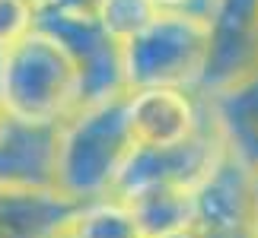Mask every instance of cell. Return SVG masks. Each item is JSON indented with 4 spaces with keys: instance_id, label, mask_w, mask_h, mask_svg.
<instances>
[{
    "instance_id": "1",
    "label": "cell",
    "mask_w": 258,
    "mask_h": 238,
    "mask_svg": "<svg viewBox=\"0 0 258 238\" xmlns=\"http://www.w3.org/2000/svg\"><path fill=\"white\" fill-rule=\"evenodd\" d=\"M137 150L127 124V92L83 105L61 124L54 187L74 203L112 197Z\"/></svg>"
},
{
    "instance_id": "2",
    "label": "cell",
    "mask_w": 258,
    "mask_h": 238,
    "mask_svg": "<svg viewBox=\"0 0 258 238\" xmlns=\"http://www.w3.org/2000/svg\"><path fill=\"white\" fill-rule=\"evenodd\" d=\"M0 105L23 124H64L83 108L80 61L38 26L0 54Z\"/></svg>"
},
{
    "instance_id": "3",
    "label": "cell",
    "mask_w": 258,
    "mask_h": 238,
    "mask_svg": "<svg viewBox=\"0 0 258 238\" xmlns=\"http://www.w3.org/2000/svg\"><path fill=\"white\" fill-rule=\"evenodd\" d=\"M214 54L211 19L188 10H160V16L121 45L124 86L134 89H195L204 86Z\"/></svg>"
},
{
    "instance_id": "4",
    "label": "cell",
    "mask_w": 258,
    "mask_h": 238,
    "mask_svg": "<svg viewBox=\"0 0 258 238\" xmlns=\"http://www.w3.org/2000/svg\"><path fill=\"white\" fill-rule=\"evenodd\" d=\"M258 210V172L226 146L217 168L198 187V232H230L255 225Z\"/></svg>"
},
{
    "instance_id": "5",
    "label": "cell",
    "mask_w": 258,
    "mask_h": 238,
    "mask_svg": "<svg viewBox=\"0 0 258 238\" xmlns=\"http://www.w3.org/2000/svg\"><path fill=\"white\" fill-rule=\"evenodd\" d=\"M127 124L137 146L163 150L201 131L204 108L188 89H134L127 92Z\"/></svg>"
},
{
    "instance_id": "6",
    "label": "cell",
    "mask_w": 258,
    "mask_h": 238,
    "mask_svg": "<svg viewBox=\"0 0 258 238\" xmlns=\"http://www.w3.org/2000/svg\"><path fill=\"white\" fill-rule=\"evenodd\" d=\"M57 140L61 124H23L10 117L0 137V184L54 187Z\"/></svg>"
},
{
    "instance_id": "7",
    "label": "cell",
    "mask_w": 258,
    "mask_h": 238,
    "mask_svg": "<svg viewBox=\"0 0 258 238\" xmlns=\"http://www.w3.org/2000/svg\"><path fill=\"white\" fill-rule=\"evenodd\" d=\"M77 210L54 187L0 184V238H61Z\"/></svg>"
},
{
    "instance_id": "8",
    "label": "cell",
    "mask_w": 258,
    "mask_h": 238,
    "mask_svg": "<svg viewBox=\"0 0 258 238\" xmlns=\"http://www.w3.org/2000/svg\"><path fill=\"white\" fill-rule=\"evenodd\" d=\"M134 213L144 238H160L185 229H198V191L178 184H153L121 197Z\"/></svg>"
},
{
    "instance_id": "9",
    "label": "cell",
    "mask_w": 258,
    "mask_h": 238,
    "mask_svg": "<svg viewBox=\"0 0 258 238\" xmlns=\"http://www.w3.org/2000/svg\"><path fill=\"white\" fill-rule=\"evenodd\" d=\"M207 105L220 121L226 143L258 172V73L239 86L207 95Z\"/></svg>"
},
{
    "instance_id": "10",
    "label": "cell",
    "mask_w": 258,
    "mask_h": 238,
    "mask_svg": "<svg viewBox=\"0 0 258 238\" xmlns=\"http://www.w3.org/2000/svg\"><path fill=\"white\" fill-rule=\"evenodd\" d=\"M64 238H144V232L121 197H102L77 210Z\"/></svg>"
},
{
    "instance_id": "11",
    "label": "cell",
    "mask_w": 258,
    "mask_h": 238,
    "mask_svg": "<svg viewBox=\"0 0 258 238\" xmlns=\"http://www.w3.org/2000/svg\"><path fill=\"white\" fill-rule=\"evenodd\" d=\"M93 13L99 26L115 38L118 45L131 42L134 35H141L147 26L160 16V7L153 0H96Z\"/></svg>"
},
{
    "instance_id": "12",
    "label": "cell",
    "mask_w": 258,
    "mask_h": 238,
    "mask_svg": "<svg viewBox=\"0 0 258 238\" xmlns=\"http://www.w3.org/2000/svg\"><path fill=\"white\" fill-rule=\"evenodd\" d=\"M38 29L35 0H0V54Z\"/></svg>"
},
{
    "instance_id": "13",
    "label": "cell",
    "mask_w": 258,
    "mask_h": 238,
    "mask_svg": "<svg viewBox=\"0 0 258 238\" xmlns=\"http://www.w3.org/2000/svg\"><path fill=\"white\" fill-rule=\"evenodd\" d=\"M160 10H188V13H198L204 19L214 16L217 10V0H153Z\"/></svg>"
},
{
    "instance_id": "14",
    "label": "cell",
    "mask_w": 258,
    "mask_h": 238,
    "mask_svg": "<svg viewBox=\"0 0 258 238\" xmlns=\"http://www.w3.org/2000/svg\"><path fill=\"white\" fill-rule=\"evenodd\" d=\"M204 238H258L255 225H242V229H230V232H211Z\"/></svg>"
},
{
    "instance_id": "15",
    "label": "cell",
    "mask_w": 258,
    "mask_h": 238,
    "mask_svg": "<svg viewBox=\"0 0 258 238\" xmlns=\"http://www.w3.org/2000/svg\"><path fill=\"white\" fill-rule=\"evenodd\" d=\"M160 238H204L198 229H185V232H172V235H160Z\"/></svg>"
},
{
    "instance_id": "16",
    "label": "cell",
    "mask_w": 258,
    "mask_h": 238,
    "mask_svg": "<svg viewBox=\"0 0 258 238\" xmlns=\"http://www.w3.org/2000/svg\"><path fill=\"white\" fill-rule=\"evenodd\" d=\"M7 121H10V117H7V111H4V105H0V137H4V127H7Z\"/></svg>"
},
{
    "instance_id": "17",
    "label": "cell",
    "mask_w": 258,
    "mask_h": 238,
    "mask_svg": "<svg viewBox=\"0 0 258 238\" xmlns=\"http://www.w3.org/2000/svg\"><path fill=\"white\" fill-rule=\"evenodd\" d=\"M255 229H258V210H255Z\"/></svg>"
},
{
    "instance_id": "18",
    "label": "cell",
    "mask_w": 258,
    "mask_h": 238,
    "mask_svg": "<svg viewBox=\"0 0 258 238\" xmlns=\"http://www.w3.org/2000/svg\"><path fill=\"white\" fill-rule=\"evenodd\" d=\"M61 238H64V235H61Z\"/></svg>"
}]
</instances>
